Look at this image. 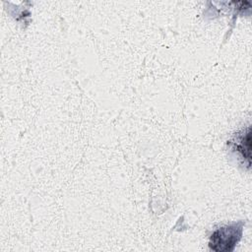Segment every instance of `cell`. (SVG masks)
<instances>
[{"label": "cell", "mask_w": 252, "mask_h": 252, "mask_svg": "<svg viewBox=\"0 0 252 252\" xmlns=\"http://www.w3.org/2000/svg\"><path fill=\"white\" fill-rule=\"evenodd\" d=\"M243 222H235L216 229L209 241V247L216 252L233 251L242 236Z\"/></svg>", "instance_id": "cell-1"}, {"label": "cell", "mask_w": 252, "mask_h": 252, "mask_svg": "<svg viewBox=\"0 0 252 252\" xmlns=\"http://www.w3.org/2000/svg\"><path fill=\"white\" fill-rule=\"evenodd\" d=\"M232 145L233 151L247 161L248 166L250 167V151H251V131L250 127L243 130L241 133H237L236 136L229 143Z\"/></svg>", "instance_id": "cell-2"}]
</instances>
